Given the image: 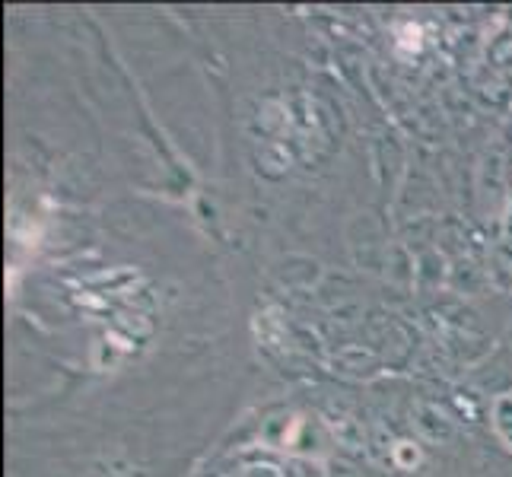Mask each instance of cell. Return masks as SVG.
I'll return each instance as SVG.
<instances>
[]
</instances>
